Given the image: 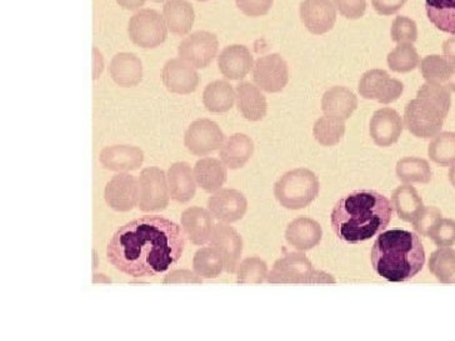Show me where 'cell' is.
<instances>
[{
  "label": "cell",
  "mask_w": 455,
  "mask_h": 341,
  "mask_svg": "<svg viewBox=\"0 0 455 341\" xmlns=\"http://www.w3.org/2000/svg\"><path fill=\"white\" fill-rule=\"evenodd\" d=\"M186 236L175 221L146 215L116 230L108 244V261L122 274L152 278L178 264L186 249Z\"/></svg>",
  "instance_id": "obj_1"
},
{
  "label": "cell",
  "mask_w": 455,
  "mask_h": 341,
  "mask_svg": "<svg viewBox=\"0 0 455 341\" xmlns=\"http://www.w3.org/2000/svg\"><path fill=\"white\" fill-rule=\"evenodd\" d=\"M392 202L374 190H358L334 205L331 223L335 235L348 244L371 241L392 221Z\"/></svg>",
  "instance_id": "obj_2"
},
{
  "label": "cell",
  "mask_w": 455,
  "mask_h": 341,
  "mask_svg": "<svg viewBox=\"0 0 455 341\" xmlns=\"http://www.w3.org/2000/svg\"><path fill=\"white\" fill-rule=\"evenodd\" d=\"M371 263L375 273L387 282H408L423 269L426 250L415 233L395 227L378 236L371 248Z\"/></svg>",
  "instance_id": "obj_3"
},
{
  "label": "cell",
  "mask_w": 455,
  "mask_h": 341,
  "mask_svg": "<svg viewBox=\"0 0 455 341\" xmlns=\"http://www.w3.org/2000/svg\"><path fill=\"white\" fill-rule=\"evenodd\" d=\"M451 106V91L447 88L426 82L405 107L403 121L414 137L432 139L441 133Z\"/></svg>",
  "instance_id": "obj_4"
},
{
  "label": "cell",
  "mask_w": 455,
  "mask_h": 341,
  "mask_svg": "<svg viewBox=\"0 0 455 341\" xmlns=\"http://www.w3.org/2000/svg\"><path fill=\"white\" fill-rule=\"evenodd\" d=\"M321 183L312 170L293 169L283 174L275 186V196L288 210H301L318 198Z\"/></svg>",
  "instance_id": "obj_5"
},
{
  "label": "cell",
  "mask_w": 455,
  "mask_h": 341,
  "mask_svg": "<svg viewBox=\"0 0 455 341\" xmlns=\"http://www.w3.org/2000/svg\"><path fill=\"white\" fill-rule=\"evenodd\" d=\"M269 284H335L333 275L315 268L303 251L288 253L276 260L268 275Z\"/></svg>",
  "instance_id": "obj_6"
},
{
  "label": "cell",
  "mask_w": 455,
  "mask_h": 341,
  "mask_svg": "<svg viewBox=\"0 0 455 341\" xmlns=\"http://www.w3.org/2000/svg\"><path fill=\"white\" fill-rule=\"evenodd\" d=\"M128 34L138 47L152 49L165 42L168 27L164 17L156 9L143 8L129 18Z\"/></svg>",
  "instance_id": "obj_7"
},
{
  "label": "cell",
  "mask_w": 455,
  "mask_h": 341,
  "mask_svg": "<svg viewBox=\"0 0 455 341\" xmlns=\"http://www.w3.org/2000/svg\"><path fill=\"white\" fill-rule=\"evenodd\" d=\"M140 210L143 213L163 211L171 202L168 178L165 171L158 167H149L140 171Z\"/></svg>",
  "instance_id": "obj_8"
},
{
  "label": "cell",
  "mask_w": 455,
  "mask_h": 341,
  "mask_svg": "<svg viewBox=\"0 0 455 341\" xmlns=\"http://www.w3.org/2000/svg\"><path fill=\"white\" fill-rule=\"evenodd\" d=\"M226 135L217 123L203 118L195 121L184 134V146L196 156H207L220 150Z\"/></svg>",
  "instance_id": "obj_9"
},
{
  "label": "cell",
  "mask_w": 455,
  "mask_h": 341,
  "mask_svg": "<svg viewBox=\"0 0 455 341\" xmlns=\"http://www.w3.org/2000/svg\"><path fill=\"white\" fill-rule=\"evenodd\" d=\"M358 91L365 99L390 104L402 97L404 84L399 79L392 78L387 70L371 69L363 74Z\"/></svg>",
  "instance_id": "obj_10"
},
{
  "label": "cell",
  "mask_w": 455,
  "mask_h": 341,
  "mask_svg": "<svg viewBox=\"0 0 455 341\" xmlns=\"http://www.w3.org/2000/svg\"><path fill=\"white\" fill-rule=\"evenodd\" d=\"M220 48V41L214 33L196 30L189 34L178 45V55L196 69L208 67L214 60Z\"/></svg>",
  "instance_id": "obj_11"
},
{
  "label": "cell",
  "mask_w": 455,
  "mask_h": 341,
  "mask_svg": "<svg viewBox=\"0 0 455 341\" xmlns=\"http://www.w3.org/2000/svg\"><path fill=\"white\" fill-rule=\"evenodd\" d=\"M251 72L255 85L267 93H279L287 87L289 67L281 54L272 53L258 58Z\"/></svg>",
  "instance_id": "obj_12"
},
{
  "label": "cell",
  "mask_w": 455,
  "mask_h": 341,
  "mask_svg": "<svg viewBox=\"0 0 455 341\" xmlns=\"http://www.w3.org/2000/svg\"><path fill=\"white\" fill-rule=\"evenodd\" d=\"M104 201L116 213H128L140 204V180L134 175L119 173L108 181Z\"/></svg>",
  "instance_id": "obj_13"
},
{
  "label": "cell",
  "mask_w": 455,
  "mask_h": 341,
  "mask_svg": "<svg viewBox=\"0 0 455 341\" xmlns=\"http://www.w3.org/2000/svg\"><path fill=\"white\" fill-rule=\"evenodd\" d=\"M209 247L215 249L224 260V272L235 274L241 264L243 253L242 235L230 224L218 223L214 226Z\"/></svg>",
  "instance_id": "obj_14"
},
{
  "label": "cell",
  "mask_w": 455,
  "mask_h": 341,
  "mask_svg": "<svg viewBox=\"0 0 455 341\" xmlns=\"http://www.w3.org/2000/svg\"><path fill=\"white\" fill-rule=\"evenodd\" d=\"M208 210L220 223L233 224L247 214L248 201L239 190L221 187L209 198Z\"/></svg>",
  "instance_id": "obj_15"
},
{
  "label": "cell",
  "mask_w": 455,
  "mask_h": 341,
  "mask_svg": "<svg viewBox=\"0 0 455 341\" xmlns=\"http://www.w3.org/2000/svg\"><path fill=\"white\" fill-rule=\"evenodd\" d=\"M161 78L169 91L180 95L193 93L201 82L196 67L180 58H172L165 61Z\"/></svg>",
  "instance_id": "obj_16"
},
{
  "label": "cell",
  "mask_w": 455,
  "mask_h": 341,
  "mask_svg": "<svg viewBox=\"0 0 455 341\" xmlns=\"http://www.w3.org/2000/svg\"><path fill=\"white\" fill-rule=\"evenodd\" d=\"M404 129L401 114L392 107L378 109L369 123V134L378 147H392L399 140Z\"/></svg>",
  "instance_id": "obj_17"
},
{
  "label": "cell",
  "mask_w": 455,
  "mask_h": 341,
  "mask_svg": "<svg viewBox=\"0 0 455 341\" xmlns=\"http://www.w3.org/2000/svg\"><path fill=\"white\" fill-rule=\"evenodd\" d=\"M101 167L114 173L137 170L144 162V152L140 147L118 144L104 147L100 155Z\"/></svg>",
  "instance_id": "obj_18"
},
{
  "label": "cell",
  "mask_w": 455,
  "mask_h": 341,
  "mask_svg": "<svg viewBox=\"0 0 455 341\" xmlns=\"http://www.w3.org/2000/svg\"><path fill=\"white\" fill-rule=\"evenodd\" d=\"M299 12L304 26L313 34L328 33L337 20V9L331 0H303Z\"/></svg>",
  "instance_id": "obj_19"
},
{
  "label": "cell",
  "mask_w": 455,
  "mask_h": 341,
  "mask_svg": "<svg viewBox=\"0 0 455 341\" xmlns=\"http://www.w3.org/2000/svg\"><path fill=\"white\" fill-rule=\"evenodd\" d=\"M254 58L245 45H228L218 55V67L229 81H241L253 69Z\"/></svg>",
  "instance_id": "obj_20"
},
{
  "label": "cell",
  "mask_w": 455,
  "mask_h": 341,
  "mask_svg": "<svg viewBox=\"0 0 455 341\" xmlns=\"http://www.w3.org/2000/svg\"><path fill=\"white\" fill-rule=\"evenodd\" d=\"M180 224L188 241H190L193 245L202 247L211 241L214 230V220L213 215L207 209L188 208L181 213Z\"/></svg>",
  "instance_id": "obj_21"
},
{
  "label": "cell",
  "mask_w": 455,
  "mask_h": 341,
  "mask_svg": "<svg viewBox=\"0 0 455 341\" xmlns=\"http://www.w3.org/2000/svg\"><path fill=\"white\" fill-rule=\"evenodd\" d=\"M323 229L321 224L307 217H299L289 223L285 230V241L295 250L308 251L321 244Z\"/></svg>",
  "instance_id": "obj_22"
},
{
  "label": "cell",
  "mask_w": 455,
  "mask_h": 341,
  "mask_svg": "<svg viewBox=\"0 0 455 341\" xmlns=\"http://www.w3.org/2000/svg\"><path fill=\"white\" fill-rule=\"evenodd\" d=\"M235 103L243 118L259 122L268 112V101L263 91L251 82H241L235 88Z\"/></svg>",
  "instance_id": "obj_23"
},
{
  "label": "cell",
  "mask_w": 455,
  "mask_h": 341,
  "mask_svg": "<svg viewBox=\"0 0 455 341\" xmlns=\"http://www.w3.org/2000/svg\"><path fill=\"white\" fill-rule=\"evenodd\" d=\"M168 186L172 201L186 204L193 201L196 194L195 169L186 162L174 163L168 169Z\"/></svg>",
  "instance_id": "obj_24"
},
{
  "label": "cell",
  "mask_w": 455,
  "mask_h": 341,
  "mask_svg": "<svg viewBox=\"0 0 455 341\" xmlns=\"http://www.w3.org/2000/svg\"><path fill=\"white\" fill-rule=\"evenodd\" d=\"M108 70L114 83L122 88L135 87L143 78V64L140 57L129 52L114 55Z\"/></svg>",
  "instance_id": "obj_25"
},
{
  "label": "cell",
  "mask_w": 455,
  "mask_h": 341,
  "mask_svg": "<svg viewBox=\"0 0 455 341\" xmlns=\"http://www.w3.org/2000/svg\"><path fill=\"white\" fill-rule=\"evenodd\" d=\"M254 155V141L247 134L235 133L224 141L220 149V161L228 169L244 168Z\"/></svg>",
  "instance_id": "obj_26"
},
{
  "label": "cell",
  "mask_w": 455,
  "mask_h": 341,
  "mask_svg": "<svg viewBox=\"0 0 455 341\" xmlns=\"http://www.w3.org/2000/svg\"><path fill=\"white\" fill-rule=\"evenodd\" d=\"M358 107V98L349 88L331 87L323 94L322 110L325 115L347 121Z\"/></svg>",
  "instance_id": "obj_27"
},
{
  "label": "cell",
  "mask_w": 455,
  "mask_h": 341,
  "mask_svg": "<svg viewBox=\"0 0 455 341\" xmlns=\"http://www.w3.org/2000/svg\"><path fill=\"white\" fill-rule=\"evenodd\" d=\"M420 73L426 82L435 83L455 93V61L445 55L430 54L420 60Z\"/></svg>",
  "instance_id": "obj_28"
},
{
  "label": "cell",
  "mask_w": 455,
  "mask_h": 341,
  "mask_svg": "<svg viewBox=\"0 0 455 341\" xmlns=\"http://www.w3.org/2000/svg\"><path fill=\"white\" fill-rule=\"evenodd\" d=\"M224 163L215 158H202L196 163L195 177L196 186L205 193H215L223 187L228 180V170Z\"/></svg>",
  "instance_id": "obj_29"
},
{
  "label": "cell",
  "mask_w": 455,
  "mask_h": 341,
  "mask_svg": "<svg viewBox=\"0 0 455 341\" xmlns=\"http://www.w3.org/2000/svg\"><path fill=\"white\" fill-rule=\"evenodd\" d=\"M163 17L172 33L184 36L192 29L196 20L193 4L188 0H167L163 5Z\"/></svg>",
  "instance_id": "obj_30"
},
{
  "label": "cell",
  "mask_w": 455,
  "mask_h": 341,
  "mask_svg": "<svg viewBox=\"0 0 455 341\" xmlns=\"http://www.w3.org/2000/svg\"><path fill=\"white\" fill-rule=\"evenodd\" d=\"M392 207L399 219L411 223L424 208L422 196L411 184H403L393 192Z\"/></svg>",
  "instance_id": "obj_31"
},
{
  "label": "cell",
  "mask_w": 455,
  "mask_h": 341,
  "mask_svg": "<svg viewBox=\"0 0 455 341\" xmlns=\"http://www.w3.org/2000/svg\"><path fill=\"white\" fill-rule=\"evenodd\" d=\"M235 103V89L229 82L214 81L209 83L203 91V104L208 112L221 114L229 112Z\"/></svg>",
  "instance_id": "obj_32"
},
{
  "label": "cell",
  "mask_w": 455,
  "mask_h": 341,
  "mask_svg": "<svg viewBox=\"0 0 455 341\" xmlns=\"http://www.w3.org/2000/svg\"><path fill=\"white\" fill-rule=\"evenodd\" d=\"M395 173L404 184H428L433 178L429 162L417 156H407L396 163Z\"/></svg>",
  "instance_id": "obj_33"
},
{
  "label": "cell",
  "mask_w": 455,
  "mask_h": 341,
  "mask_svg": "<svg viewBox=\"0 0 455 341\" xmlns=\"http://www.w3.org/2000/svg\"><path fill=\"white\" fill-rule=\"evenodd\" d=\"M426 12L439 30L455 36V0H426Z\"/></svg>",
  "instance_id": "obj_34"
},
{
  "label": "cell",
  "mask_w": 455,
  "mask_h": 341,
  "mask_svg": "<svg viewBox=\"0 0 455 341\" xmlns=\"http://www.w3.org/2000/svg\"><path fill=\"white\" fill-rule=\"evenodd\" d=\"M430 161L439 167L455 164V131H441L432 138L428 147Z\"/></svg>",
  "instance_id": "obj_35"
},
{
  "label": "cell",
  "mask_w": 455,
  "mask_h": 341,
  "mask_svg": "<svg viewBox=\"0 0 455 341\" xmlns=\"http://www.w3.org/2000/svg\"><path fill=\"white\" fill-rule=\"evenodd\" d=\"M429 272L442 284H455V250L451 248H439L430 255Z\"/></svg>",
  "instance_id": "obj_36"
},
{
  "label": "cell",
  "mask_w": 455,
  "mask_h": 341,
  "mask_svg": "<svg viewBox=\"0 0 455 341\" xmlns=\"http://www.w3.org/2000/svg\"><path fill=\"white\" fill-rule=\"evenodd\" d=\"M193 270L202 279H215L224 272V260L215 249L201 248L193 258Z\"/></svg>",
  "instance_id": "obj_37"
},
{
  "label": "cell",
  "mask_w": 455,
  "mask_h": 341,
  "mask_svg": "<svg viewBox=\"0 0 455 341\" xmlns=\"http://www.w3.org/2000/svg\"><path fill=\"white\" fill-rule=\"evenodd\" d=\"M346 134V123L333 116L324 115L315 123L313 135L323 147H334L340 143Z\"/></svg>",
  "instance_id": "obj_38"
},
{
  "label": "cell",
  "mask_w": 455,
  "mask_h": 341,
  "mask_svg": "<svg viewBox=\"0 0 455 341\" xmlns=\"http://www.w3.org/2000/svg\"><path fill=\"white\" fill-rule=\"evenodd\" d=\"M389 69L395 73H409L420 64L419 53L413 43H399L387 57Z\"/></svg>",
  "instance_id": "obj_39"
},
{
  "label": "cell",
  "mask_w": 455,
  "mask_h": 341,
  "mask_svg": "<svg viewBox=\"0 0 455 341\" xmlns=\"http://www.w3.org/2000/svg\"><path fill=\"white\" fill-rule=\"evenodd\" d=\"M269 270L266 261L259 257H249L242 260L236 270L238 284H261L268 281Z\"/></svg>",
  "instance_id": "obj_40"
},
{
  "label": "cell",
  "mask_w": 455,
  "mask_h": 341,
  "mask_svg": "<svg viewBox=\"0 0 455 341\" xmlns=\"http://www.w3.org/2000/svg\"><path fill=\"white\" fill-rule=\"evenodd\" d=\"M390 36H392V41L395 43H414L418 39L417 23L405 15H398L393 20Z\"/></svg>",
  "instance_id": "obj_41"
},
{
  "label": "cell",
  "mask_w": 455,
  "mask_h": 341,
  "mask_svg": "<svg viewBox=\"0 0 455 341\" xmlns=\"http://www.w3.org/2000/svg\"><path fill=\"white\" fill-rule=\"evenodd\" d=\"M429 238L438 248H451L455 245V220L442 218L430 232Z\"/></svg>",
  "instance_id": "obj_42"
},
{
  "label": "cell",
  "mask_w": 455,
  "mask_h": 341,
  "mask_svg": "<svg viewBox=\"0 0 455 341\" xmlns=\"http://www.w3.org/2000/svg\"><path fill=\"white\" fill-rule=\"evenodd\" d=\"M443 218L442 211L435 207H424L420 213L411 221V226L418 234L429 236L433 227Z\"/></svg>",
  "instance_id": "obj_43"
},
{
  "label": "cell",
  "mask_w": 455,
  "mask_h": 341,
  "mask_svg": "<svg viewBox=\"0 0 455 341\" xmlns=\"http://www.w3.org/2000/svg\"><path fill=\"white\" fill-rule=\"evenodd\" d=\"M335 7L343 17L359 20L367 11V0H334Z\"/></svg>",
  "instance_id": "obj_44"
},
{
  "label": "cell",
  "mask_w": 455,
  "mask_h": 341,
  "mask_svg": "<svg viewBox=\"0 0 455 341\" xmlns=\"http://www.w3.org/2000/svg\"><path fill=\"white\" fill-rule=\"evenodd\" d=\"M275 0H235L236 7L248 17H261L272 8Z\"/></svg>",
  "instance_id": "obj_45"
},
{
  "label": "cell",
  "mask_w": 455,
  "mask_h": 341,
  "mask_svg": "<svg viewBox=\"0 0 455 341\" xmlns=\"http://www.w3.org/2000/svg\"><path fill=\"white\" fill-rule=\"evenodd\" d=\"M201 276L196 275L195 270L175 269L171 270L163 278V284H202Z\"/></svg>",
  "instance_id": "obj_46"
},
{
  "label": "cell",
  "mask_w": 455,
  "mask_h": 341,
  "mask_svg": "<svg viewBox=\"0 0 455 341\" xmlns=\"http://www.w3.org/2000/svg\"><path fill=\"white\" fill-rule=\"evenodd\" d=\"M407 0H371V4L377 13L382 15H392L395 14L399 9L404 7Z\"/></svg>",
  "instance_id": "obj_47"
},
{
  "label": "cell",
  "mask_w": 455,
  "mask_h": 341,
  "mask_svg": "<svg viewBox=\"0 0 455 341\" xmlns=\"http://www.w3.org/2000/svg\"><path fill=\"white\" fill-rule=\"evenodd\" d=\"M92 53H93V79L97 81L100 78L101 72L104 69V59L103 55H101L100 49L97 47H93L92 49Z\"/></svg>",
  "instance_id": "obj_48"
},
{
  "label": "cell",
  "mask_w": 455,
  "mask_h": 341,
  "mask_svg": "<svg viewBox=\"0 0 455 341\" xmlns=\"http://www.w3.org/2000/svg\"><path fill=\"white\" fill-rule=\"evenodd\" d=\"M443 53L448 59L455 61V36L445 39L443 43Z\"/></svg>",
  "instance_id": "obj_49"
},
{
  "label": "cell",
  "mask_w": 455,
  "mask_h": 341,
  "mask_svg": "<svg viewBox=\"0 0 455 341\" xmlns=\"http://www.w3.org/2000/svg\"><path fill=\"white\" fill-rule=\"evenodd\" d=\"M122 8L128 9V11H135V9L140 8L144 5L146 0H116Z\"/></svg>",
  "instance_id": "obj_50"
},
{
  "label": "cell",
  "mask_w": 455,
  "mask_h": 341,
  "mask_svg": "<svg viewBox=\"0 0 455 341\" xmlns=\"http://www.w3.org/2000/svg\"><path fill=\"white\" fill-rule=\"evenodd\" d=\"M448 178L451 186L455 187V164L451 165V169H449Z\"/></svg>",
  "instance_id": "obj_51"
},
{
  "label": "cell",
  "mask_w": 455,
  "mask_h": 341,
  "mask_svg": "<svg viewBox=\"0 0 455 341\" xmlns=\"http://www.w3.org/2000/svg\"><path fill=\"white\" fill-rule=\"evenodd\" d=\"M152 2L162 3V2H165V0H152Z\"/></svg>",
  "instance_id": "obj_52"
},
{
  "label": "cell",
  "mask_w": 455,
  "mask_h": 341,
  "mask_svg": "<svg viewBox=\"0 0 455 341\" xmlns=\"http://www.w3.org/2000/svg\"><path fill=\"white\" fill-rule=\"evenodd\" d=\"M198 2H208V0H198Z\"/></svg>",
  "instance_id": "obj_53"
}]
</instances>
